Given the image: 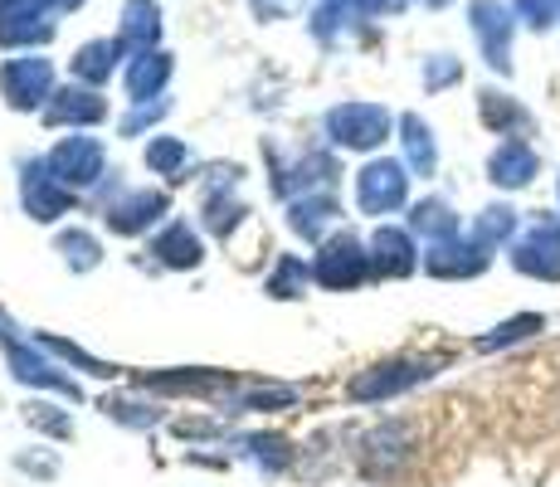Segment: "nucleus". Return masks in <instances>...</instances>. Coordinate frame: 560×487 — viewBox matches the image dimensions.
I'll use <instances>...</instances> for the list:
<instances>
[{"label":"nucleus","mask_w":560,"mask_h":487,"mask_svg":"<svg viewBox=\"0 0 560 487\" xmlns=\"http://www.w3.org/2000/svg\"><path fill=\"white\" fill-rule=\"evenodd\" d=\"M532 151H522V147H512V151H502L498 156V181H512V186H522L526 176H532Z\"/></svg>","instance_id":"nucleus-2"},{"label":"nucleus","mask_w":560,"mask_h":487,"mask_svg":"<svg viewBox=\"0 0 560 487\" xmlns=\"http://www.w3.org/2000/svg\"><path fill=\"white\" fill-rule=\"evenodd\" d=\"M522 268H532V274H546V278H560V230H556V224H541V230L526 240Z\"/></svg>","instance_id":"nucleus-1"}]
</instances>
